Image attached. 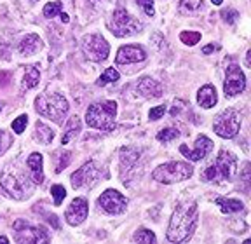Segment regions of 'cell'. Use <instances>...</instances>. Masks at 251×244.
<instances>
[{
  "label": "cell",
  "instance_id": "cell-1",
  "mask_svg": "<svg viewBox=\"0 0 251 244\" xmlns=\"http://www.w3.org/2000/svg\"><path fill=\"white\" fill-rule=\"evenodd\" d=\"M197 225V204L194 201H185L176 206L169 218L168 237L169 243H183L194 234V228Z\"/></svg>",
  "mask_w": 251,
  "mask_h": 244
},
{
  "label": "cell",
  "instance_id": "cell-2",
  "mask_svg": "<svg viewBox=\"0 0 251 244\" xmlns=\"http://www.w3.org/2000/svg\"><path fill=\"white\" fill-rule=\"evenodd\" d=\"M235 173H237V157L230 154L228 150H222L215 164L208 166L204 170L202 178L206 181H213V183H222V181L234 180Z\"/></svg>",
  "mask_w": 251,
  "mask_h": 244
},
{
  "label": "cell",
  "instance_id": "cell-3",
  "mask_svg": "<svg viewBox=\"0 0 251 244\" xmlns=\"http://www.w3.org/2000/svg\"><path fill=\"white\" fill-rule=\"evenodd\" d=\"M35 110L39 112L40 115H44V117L51 119L52 122L59 124L68 112V101L65 99V96H61L59 93L46 91V93L37 96Z\"/></svg>",
  "mask_w": 251,
  "mask_h": 244
},
{
  "label": "cell",
  "instance_id": "cell-4",
  "mask_svg": "<svg viewBox=\"0 0 251 244\" xmlns=\"http://www.w3.org/2000/svg\"><path fill=\"white\" fill-rule=\"evenodd\" d=\"M115 115H117V103L100 101L93 103L86 112L87 126L101 131H112L115 127Z\"/></svg>",
  "mask_w": 251,
  "mask_h": 244
},
{
  "label": "cell",
  "instance_id": "cell-5",
  "mask_svg": "<svg viewBox=\"0 0 251 244\" xmlns=\"http://www.w3.org/2000/svg\"><path fill=\"white\" fill-rule=\"evenodd\" d=\"M194 174V168L188 162H166V164L157 166L153 170L152 176L159 183H164V185H171V183H178V181H183L187 178H190Z\"/></svg>",
  "mask_w": 251,
  "mask_h": 244
},
{
  "label": "cell",
  "instance_id": "cell-6",
  "mask_svg": "<svg viewBox=\"0 0 251 244\" xmlns=\"http://www.w3.org/2000/svg\"><path fill=\"white\" fill-rule=\"evenodd\" d=\"M213 129L220 138H234L241 129V114L234 108H227V110L220 112L213 121Z\"/></svg>",
  "mask_w": 251,
  "mask_h": 244
},
{
  "label": "cell",
  "instance_id": "cell-7",
  "mask_svg": "<svg viewBox=\"0 0 251 244\" xmlns=\"http://www.w3.org/2000/svg\"><path fill=\"white\" fill-rule=\"evenodd\" d=\"M12 232L18 243H31V244H40V243H49V234L44 230L42 227H35V225L28 223L25 220H16L12 225Z\"/></svg>",
  "mask_w": 251,
  "mask_h": 244
},
{
  "label": "cell",
  "instance_id": "cell-8",
  "mask_svg": "<svg viewBox=\"0 0 251 244\" xmlns=\"http://www.w3.org/2000/svg\"><path fill=\"white\" fill-rule=\"evenodd\" d=\"M108 28L117 37H127V35H136L138 32H141V23L136 18L127 14V11L117 9L114 12V16H112V20L108 21Z\"/></svg>",
  "mask_w": 251,
  "mask_h": 244
},
{
  "label": "cell",
  "instance_id": "cell-9",
  "mask_svg": "<svg viewBox=\"0 0 251 244\" xmlns=\"http://www.w3.org/2000/svg\"><path fill=\"white\" fill-rule=\"evenodd\" d=\"M82 51L87 59L94 61V63H101L108 58L110 54V46L101 35L98 33H91V35L84 37L82 40Z\"/></svg>",
  "mask_w": 251,
  "mask_h": 244
},
{
  "label": "cell",
  "instance_id": "cell-10",
  "mask_svg": "<svg viewBox=\"0 0 251 244\" xmlns=\"http://www.w3.org/2000/svg\"><path fill=\"white\" fill-rule=\"evenodd\" d=\"M98 204L105 209L108 215H121L127 209V199L121 192L114 189H108L100 195Z\"/></svg>",
  "mask_w": 251,
  "mask_h": 244
},
{
  "label": "cell",
  "instance_id": "cell-11",
  "mask_svg": "<svg viewBox=\"0 0 251 244\" xmlns=\"http://www.w3.org/2000/svg\"><path fill=\"white\" fill-rule=\"evenodd\" d=\"M246 87V77L241 72L237 65H230L225 72V80H224V93L225 96H235L243 93Z\"/></svg>",
  "mask_w": 251,
  "mask_h": 244
},
{
  "label": "cell",
  "instance_id": "cell-12",
  "mask_svg": "<svg viewBox=\"0 0 251 244\" xmlns=\"http://www.w3.org/2000/svg\"><path fill=\"white\" fill-rule=\"evenodd\" d=\"M211 150H213V142L208 138V136L201 134L199 138L196 140V143H194V148H190V146H187V145H181L180 154H183L185 157L190 159V161L199 162V161H202V159L208 157V155L211 154Z\"/></svg>",
  "mask_w": 251,
  "mask_h": 244
},
{
  "label": "cell",
  "instance_id": "cell-13",
  "mask_svg": "<svg viewBox=\"0 0 251 244\" xmlns=\"http://www.w3.org/2000/svg\"><path fill=\"white\" fill-rule=\"evenodd\" d=\"M98 178H100V171L96 170L94 162L89 161V162H86L80 170H77L72 174L70 181H72V185H74V189H82V187H87V185H91V183H94Z\"/></svg>",
  "mask_w": 251,
  "mask_h": 244
},
{
  "label": "cell",
  "instance_id": "cell-14",
  "mask_svg": "<svg viewBox=\"0 0 251 244\" xmlns=\"http://www.w3.org/2000/svg\"><path fill=\"white\" fill-rule=\"evenodd\" d=\"M87 213H89V206L84 197H77L72 201V204L68 206L67 213H65V218H67V223L72 227H77L87 218Z\"/></svg>",
  "mask_w": 251,
  "mask_h": 244
},
{
  "label": "cell",
  "instance_id": "cell-15",
  "mask_svg": "<svg viewBox=\"0 0 251 244\" xmlns=\"http://www.w3.org/2000/svg\"><path fill=\"white\" fill-rule=\"evenodd\" d=\"M147 52L145 49L138 46V44H131V46H122L119 49L117 56H115V63L117 65H127V63H141L145 61Z\"/></svg>",
  "mask_w": 251,
  "mask_h": 244
},
{
  "label": "cell",
  "instance_id": "cell-16",
  "mask_svg": "<svg viewBox=\"0 0 251 244\" xmlns=\"http://www.w3.org/2000/svg\"><path fill=\"white\" fill-rule=\"evenodd\" d=\"M136 93L143 98H159L162 95V87L152 77H143V79L138 80Z\"/></svg>",
  "mask_w": 251,
  "mask_h": 244
},
{
  "label": "cell",
  "instance_id": "cell-17",
  "mask_svg": "<svg viewBox=\"0 0 251 244\" xmlns=\"http://www.w3.org/2000/svg\"><path fill=\"white\" fill-rule=\"evenodd\" d=\"M2 187H4L5 192L11 197H14V199H23V197L26 195L25 185L16 176H12V174H5L4 180H2Z\"/></svg>",
  "mask_w": 251,
  "mask_h": 244
},
{
  "label": "cell",
  "instance_id": "cell-18",
  "mask_svg": "<svg viewBox=\"0 0 251 244\" xmlns=\"http://www.w3.org/2000/svg\"><path fill=\"white\" fill-rule=\"evenodd\" d=\"M42 48H44L42 39H40L37 33H30V35H26L23 40H21L20 52L23 56H31V54H35V52H39Z\"/></svg>",
  "mask_w": 251,
  "mask_h": 244
},
{
  "label": "cell",
  "instance_id": "cell-19",
  "mask_svg": "<svg viewBox=\"0 0 251 244\" xmlns=\"http://www.w3.org/2000/svg\"><path fill=\"white\" fill-rule=\"evenodd\" d=\"M216 99H218V96H216V91L211 84H206L197 91V103L202 108H213L216 105Z\"/></svg>",
  "mask_w": 251,
  "mask_h": 244
},
{
  "label": "cell",
  "instance_id": "cell-20",
  "mask_svg": "<svg viewBox=\"0 0 251 244\" xmlns=\"http://www.w3.org/2000/svg\"><path fill=\"white\" fill-rule=\"evenodd\" d=\"M28 168H30L31 180L35 183H42L44 181V170H42V155L40 154H31L28 157Z\"/></svg>",
  "mask_w": 251,
  "mask_h": 244
},
{
  "label": "cell",
  "instance_id": "cell-21",
  "mask_svg": "<svg viewBox=\"0 0 251 244\" xmlns=\"http://www.w3.org/2000/svg\"><path fill=\"white\" fill-rule=\"evenodd\" d=\"M216 204L220 206V209L225 213V215H234V213L243 211V202L237 201V199H225V197H218L216 199Z\"/></svg>",
  "mask_w": 251,
  "mask_h": 244
},
{
  "label": "cell",
  "instance_id": "cell-22",
  "mask_svg": "<svg viewBox=\"0 0 251 244\" xmlns=\"http://www.w3.org/2000/svg\"><path fill=\"white\" fill-rule=\"evenodd\" d=\"M78 131H80V119L77 117V115H72L70 119H68V124H67V129H65V134H63V143H68L72 142V140L75 138L78 134Z\"/></svg>",
  "mask_w": 251,
  "mask_h": 244
},
{
  "label": "cell",
  "instance_id": "cell-23",
  "mask_svg": "<svg viewBox=\"0 0 251 244\" xmlns=\"http://www.w3.org/2000/svg\"><path fill=\"white\" fill-rule=\"evenodd\" d=\"M35 134H37V140H39L40 143H44V145H47V143H51L52 138H54V131L51 129V127L44 126L42 122H37L35 126Z\"/></svg>",
  "mask_w": 251,
  "mask_h": 244
},
{
  "label": "cell",
  "instance_id": "cell-24",
  "mask_svg": "<svg viewBox=\"0 0 251 244\" xmlns=\"http://www.w3.org/2000/svg\"><path fill=\"white\" fill-rule=\"evenodd\" d=\"M40 80V73L37 68H26V73H25V79H23V87L25 89H30V87H35Z\"/></svg>",
  "mask_w": 251,
  "mask_h": 244
},
{
  "label": "cell",
  "instance_id": "cell-25",
  "mask_svg": "<svg viewBox=\"0 0 251 244\" xmlns=\"http://www.w3.org/2000/svg\"><path fill=\"white\" fill-rule=\"evenodd\" d=\"M133 241H134V243L152 244V243H155V234H153L152 230H149V228H140V230H136V232H134Z\"/></svg>",
  "mask_w": 251,
  "mask_h": 244
},
{
  "label": "cell",
  "instance_id": "cell-26",
  "mask_svg": "<svg viewBox=\"0 0 251 244\" xmlns=\"http://www.w3.org/2000/svg\"><path fill=\"white\" fill-rule=\"evenodd\" d=\"M117 80H119V72L115 70V68H106L101 77L96 80V84H98V86H106V84L117 82Z\"/></svg>",
  "mask_w": 251,
  "mask_h": 244
},
{
  "label": "cell",
  "instance_id": "cell-27",
  "mask_svg": "<svg viewBox=\"0 0 251 244\" xmlns=\"http://www.w3.org/2000/svg\"><path fill=\"white\" fill-rule=\"evenodd\" d=\"M178 136H180V131H178L176 127H166V129L159 131L157 140L161 143H168V142H171V140L178 138Z\"/></svg>",
  "mask_w": 251,
  "mask_h": 244
},
{
  "label": "cell",
  "instance_id": "cell-28",
  "mask_svg": "<svg viewBox=\"0 0 251 244\" xmlns=\"http://www.w3.org/2000/svg\"><path fill=\"white\" fill-rule=\"evenodd\" d=\"M51 194H52V199H54V204L59 206L63 201H65V197H67V190L63 185H52L51 187Z\"/></svg>",
  "mask_w": 251,
  "mask_h": 244
},
{
  "label": "cell",
  "instance_id": "cell-29",
  "mask_svg": "<svg viewBox=\"0 0 251 244\" xmlns=\"http://www.w3.org/2000/svg\"><path fill=\"white\" fill-rule=\"evenodd\" d=\"M180 40L183 44H187V46H196L201 40V33L199 32H181Z\"/></svg>",
  "mask_w": 251,
  "mask_h": 244
},
{
  "label": "cell",
  "instance_id": "cell-30",
  "mask_svg": "<svg viewBox=\"0 0 251 244\" xmlns=\"http://www.w3.org/2000/svg\"><path fill=\"white\" fill-rule=\"evenodd\" d=\"M61 12V4L59 2H49L44 5V16L46 18H54Z\"/></svg>",
  "mask_w": 251,
  "mask_h": 244
},
{
  "label": "cell",
  "instance_id": "cell-31",
  "mask_svg": "<svg viewBox=\"0 0 251 244\" xmlns=\"http://www.w3.org/2000/svg\"><path fill=\"white\" fill-rule=\"evenodd\" d=\"M28 124V115H20V117H16V121L12 122V129H14L16 134H21L25 131V127H26Z\"/></svg>",
  "mask_w": 251,
  "mask_h": 244
},
{
  "label": "cell",
  "instance_id": "cell-32",
  "mask_svg": "<svg viewBox=\"0 0 251 244\" xmlns=\"http://www.w3.org/2000/svg\"><path fill=\"white\" fill-rule=\"evenodd\" d=\"M164 114H166V106L159 105V106H155V108H152V110H150L149 117H150V121H159V119H161Z\"/></svg>",
  "mask_w": 251,
  "mask_h": 244
},
{
  "label": "cell",
  "instance_id": "cell-33",
  "mask_svg": "<svg viewBox=\"0 0 251 244\" xmlns=\"http://www.w3.org/2000/svg\"><path fill=\"white\" fill-rule=\"evenodd\" d=\"M138 4L143 7V11L149 14V16H153L155 14V9H153V0H136Z\"/></svg>",
  "mask_w": 251,
  "mask_h": 244
},
{
  "label": "cell",
  "instance_id": "cell-34",
  "mask_svg": "<svg viewBox=\"0 0 251 244\" xmlns=\"http://www.w3.org/2000/svg\"><path fill=\"white\" fill-rule=\"evenodd\" d=\"M72 154L70 152H63V155H61V162H59L58 166H56V173H61L65 168H67L68 164H70V161H72Z\"/></svg>",
  "mask_w": 251,
  "mask_h": 244
},
{
  "label": "cell",
  "instance_id": "cell-35",
  "mask_svg": "<svg viewBox=\"0 0 251 244\" xmlns=\"http://www.w3.org/2000/svg\"><path fill=\"white\" fill-rule=\"evenodd\" d=\"M180 4L183 5L185 9H188V11H196V9L201 7L202 0H180Z\"/></svg>",
  "mask_w": 251,
  "mask_h": 244
},
{
  "label": "cell",
  "instance_id": "cell-36",
  "mask_svg": "<svg viewBox=\"0 0 251 244\" xmlns=\"http://www.w3.org/2000/svg\"><path fill=\"white\" fill-rule=\"evenodd\" d=\"M222 16L225 18V21H227L228 24H232L235 20H237V18H239V14H237V11H232V9H227V11L222 12Z\"/></svg>",
  "mask_w": 251,
  "mask_h": 244
},
{
  "label": "cell",
  "instance_id": "cell-37",
  "mask_svg": "<svg viewBox=\"0 0 251 244\" xmlns=\"http://www.w3.org/2000/svg\"><path fill=\"white\" fill-rule=\"evenodd\" d=\"M11 82V73L9 72H0V87H5Z\"/></svg>",
  "mask_w": 251,
  "mask_h": 244
},
{
  "label": "cell",
  "instance_id": "cell-38",
  "mask_svg": "<svg viewBox=\"0 0 251 244\" xmlns=\"http://www.w3.org/2000/svg\"><path fill=\"white\" fill-rule=\"evenodd\" d=\"M220 49L218 44H208V46H204L202 48V52L204 54H211V52H216Z\"/></svg>",
  "mask_w": 251,
  "mask_h": 244
},
{
  "label": "cell",
  "instance_id": "cell-39",
  "mask_svg": "<svg viewBox=\"0 0 251 244\" xmlns=\"http://www.w3.org/2000/svg\"><path fill=\"white\" fill-rule=\"evenodd\" d=\"M61 21H63V23H68V21H70V18H68L67 14H61Z\"/></svg>",
  "mask_w": 251,
  "mask_h": 244
},
{
  "label": "cell",
  "instance_id": "cell-40",
  "mask_svg": "<svg viewBox=\"0 0 251 244\" xmlns=\"http://www.w3.org/2000/svg\"><path fill=\"white\" fill-rule=\"evenodd\" d=\"M0 244H9L7 237H4V236H0Z\"/></svg>",
  "mask_w": 251,
  "mask_h": 244
},
{
  "label": "cell",
  "instance_id": "cell-41",
  "mask_svg": "<svg viewBox=\"0 0 251 244\" xmlns=\"http://www.w3.org/2000/svg\"><path fill=\"white\" fill-rule=\"evenodd\" d=\"M244 65H246V67H250V65H251L250 63V51L246 52V61H244Z\"/></svg>",
  "mask_w": 251,
  "mask_h": 244
},
{
  "label": "cell",
  "instance_id": "cell-42",
  "mask_svg": "<svg viewBox=\"0 0 251 244\" xmlns=\"http://www.w3.org/2000/svg\"><path fill=\"white\" fill-rule=\"evenodd\" d=\"M211 2H213V4H215V5H220V4H222V2H224V0H211Z\"/></svg>",
  "mask_w": 251,
  "mask_h": 244
},
{
  "label": "cell",
  "instance_id": "cell-43",
  "mask_svg": "<svg viewBox=\"0 0 251 244\" xmlns=\"http://www.w3.org/2000/svg\"><path fill=\"white\" fill-rule=\"evenodd\" d=\"M0 110H2V105H0Z\"/></svg>",
  "mask_w": 251,
  "mask_h": 244
}]
</instances>
